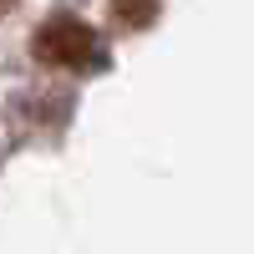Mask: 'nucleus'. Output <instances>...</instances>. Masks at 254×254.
<instances>
[{
    "instance_id": "nucleus-1",
    "label": "nucleus",
    "mask_w": 254,
    "mask_h": 254,
    "mask_svg": "<svg viewBox=\"0 0 254 254\" xmlns=\"http://www.w3.org/2000/svg\"><path fill=\"white\" fill-rule=\"evenodd\" d=\"M31 51H36L41 66H51V71H71V76H92V71L107 66V46H102V36L87 26V20L66 15V10L36 26Z\"/></svg>"
},
{
    "instance_id": "nucleus-2",
    "label": "nucleus",
    "mask_w": 254,
    "mask_h": 254,
    "mask_svg": "<svg viewBox=\"0 0 254 254\" xmlns=\"http://www.w3.org/2000/svg\"><path fill=\"white\" fill-rule=\"evenodd\" d=\"M112 15H117V26L142 31V26L158 20V0H112Z\"/></svg>"
},
{
    "instance_id": "nucleus-3",
    "label": "nucleus",
    "mask_w": 254,
    "mask_h": 254,
    "mask_svg": "<svg viewBox=\"0 0 254 254\" xmlns=\"http://www.w3.org/2000/svg\"><path fill=\"white\" fill-rule=\"evenodd\" d=\"M10 5H15V0H0V10H10Z\"/></svg>"
}]
</instances>
